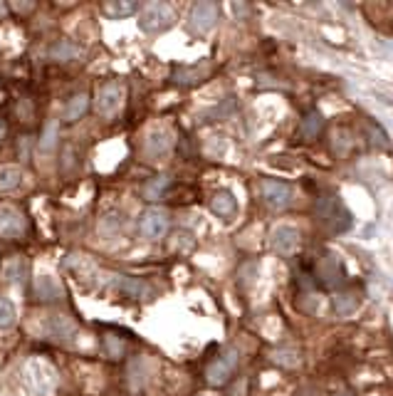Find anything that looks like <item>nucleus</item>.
Returning a JSON list of instances; mask_svg holds the SVG:
<instances>
[{"label": "nucleus", "mask_w": 393, "mask_h": 396, "mask_svg": "<svg viewBox=\"0 0 393 396\" xmlns=\"http://www.w3.org/2000/svg\"><path fill=\"white\" fill-rule=\"evenodd\" d=\"M238 359H240V355L235 352V349H225L223 355L218 357L215 361H211L206 367V381L211 386H223L228 384L230 374L238 369Z\"/></svg>", "instance_id": "f257e3e1"}, {"label": "nucleus", "mask_w": 393, "mask_h": 396, "mask_svg": "<svg viewBox=\"0 0 393 396\" xmlns=\"http://www.w3.org/2000/svg\"><path fill=\"white\" fill-rule=\"evenodd\" d=\"M173 8L169 6V3H148L146 8H144V12H141V28L146 30V32H161V30H166L171 23H173Z\"/></svg>", "instance_id": "f03ea898"}, {"label": "nucleus", "mask_w": 393, "mask_h": 396, "mask_svg": "<svg viewBox=\"0 0 393 396\" xmlns=\"http://www.w3.org/2000/svg\"><path fill=\"white\" fill-rule=\"evenodd\" d=\"M25 374H28V381L32 386V391H35V396H50V391L55 386V372L47 361L32 359L28 364V369H25Z\"/></svg>", "instance_id": "7ed1b4c3"}, {"label": "nucleus", "mask_w": 393, "mask_h": 396, "mask_svg": "<svg viewBox=\"0 0 393 396\" xmlns=\"http://www.w3.org/2000/svg\"><path fill=\"white\" fill-rule=\"evenodd\" d=\"M42 332H45L47 339H52V342H59V344H72L77 337V325L72 322L67 314H52V317L45 319V325H42Z\"/></svg>", "instance_id": "20e7f679"}, {"label": "nucleus", "mask_w": 393, "mask_h": 396, "mask_svg": "<svg viewBox=\"0 0 393 396\" xmlns=\"http://www.w3.org/2000/svg\"><path fill=\"white\" fill-rule=\"evenodd\" d=\"M218 18H220V8H218V3L203 0V3H195V6L191 8L188 25H191L193 32H208V30L218 23Z\"/></svg>", "instance_id": "39448f33"}, {"label": "nucleus", "mask_w": 393, "mask_h": 396, "mask_svg": "<svg viewBox=\"0 0 393 396\" xmlns=\"http://www.w3.org/2000/svg\"><path fill=\"white\" fill-rule=\"evenodd\" d=\"M169 213L161 211V208H148L144 216H141V233L148 238V241H159V238H164L166 233H169Z\"/></svg>", "instance_id": "423d86ee"}, {"label": "nucleus", "mask_w": 393, "mask_h": 396, "mask_svg": "<svg viewBox=\"0 0 393 396\" xmlns=\"http://www.w3.org/2000/svg\"><path fill=\"white\" fill-rule=\"evenodd\" d=\"M124 102V87L119 82H106L97 92V112L102 117H112L119 112V106Z\"/></svg>", "instance_id": "0eeeda50"}, {"label": "nucleus", "mask_w": 393, "mask_h": 396, "mask_svg": "<svg viewBox=\"0 0 393 396\" xmlns=\"http://www.w3.org/2000/svg\"><path fill=\"white\" fill-rule=\"evenodd\" d=\"M260 194H262V201L270 203L272 208H285L292 201V189L285 181H275V178H262Z\"/></svg>", "instance_id": "6e6552de"}, {"label": "nucleus", "mask_w": 393, "mask_h": 396, "mask_svg": "<svg viewBox=\"0 0 393 396\" xmlns=\"http://www.w3.org/2000/svg\"><path fill=\"white\" fill-rule=\"evenodd\" d=\"M28 231L25 216L15 206H0V238H20Z\"/></svg>", "instance_id": "1a4fd4ad"}, {"label": "nucleus", "mask_w": 393, "mask_h": 396, "mask_svg": "<svg viewBox=\"0 0 393 396\" xmlns=\"http://www.w3.org/2000/svg\"><path fill=\"white\" fill-rule=\"evenodd\" d=\"M314 278H317V283H322L324 287H334V285H339L341 278H344L339 258H334V255H324V258H319L317 267H314Z\"/></svg>", "instance_id": "9d476101"}, {"label": "nucleus", "mask_w": 393, "mask_h": 396, "mask_svg": "<svg viewBox=\"0 0 393 396\" xmlns=\"http://www.w3.org/2000/svg\"><path fill=\"white\" fill-rule=\"evenodd\" d=\"M35 295L42 302H57L65 300V287L59 285V280L50 272H40L35 278Z\"/></svg>", "instance_id": "9b49d317"}, {"label": "nucleus", "mask_w": 393, "mask_h": 396, "mask_svg": "<svg viewBox=\"0 0 393 396\" xmlns=\"http://www.w3.org/2000/svg\"><path fill=\"white\" fill-rule=\"evenodd\" d=\"M300 245V231L292 228V225H277L272 231V248L280 255H289L297 250Z\"/></svg>", "instance_id": "f8f14e48"}, {"label": "nucleus", "mask_w": 393, "mask_h": 396, "mask_svg": "<svg viewBox=\"0 0 393 396\" xmlns=\"http://www.w3.org/2000/svg\"><path fill=\"white\" fill-rule=\"evenodd\" d=\"M171 144H173V134H171V129L161 126V129L148 131L146 142H144V151L148 156H164L171 149Z\"/></svg>", "instance_id": "ddd939ff"}, {"label": "nucleus", "mask_w": 393, "mask_h": 396, "mask_svg": "<svg viewBox=\"0 0 393 396\" xmlns=\"http://www.w3.org/2000/svg\"><path fill=\"white\" fill-rule=\"evenodd\" d=\"M314 213H317V218L322 220H334V223H339V218L349 220L347 218V211H344V206H341L339 201H336L334 196H322L317 203H314Z\"/></svg>", "instance_id": "4468645a"}, {"label": "nucleus", "mask_w": 393, "mask_h": 396, "mask_svg": "<svg viewBox=\"0 0 393 396\" xmlns=\"http://www.w3.org/2000/svg\"><path fill=\"white\" fill-rule=\"evenodd\" d=\"M0 275H3L6 283H23L25 275H28V261L20 258V255H12V258H8V261L3 263Z\"/></svg>", "instance_id": "2eb2a0df"}, {"label": "nucleus", "mask_w": 393, "mask_h": 396, "mask_svg": "<svg viewBox=\"0 0 393 396\" xmlns=\"http://www.w3.org/2000/svg\"><path fill=\"white\" fill-rule=\"evenodd\" d=\"M211 208L215 216L230 218V216H235V211H238V201H235V196L230 194V191H218V194L213 196Z\"/></svg>", "instance_id": "dca6fc26"}, {"label": "nucleus", "mask_w": 393, "mask_h": 396, "mask_svg": "<svg viewBox=\"0 0 393 396\" xmlns=\"http://www.w3.org/2000/svg\"><path fill=\"white\" fill-rule=\"evenodd\" d=\"M114 287L117 290H122L124 295H129V297H146L151 295V287H148L144 280L139 278H117L114 280Z\"/></svg>", "instance_id": "f3484780"}, {"label": "nucleus", "mask_w": 393, "mask_h": 396, "mask_svg": "<svg viewBox=\"0 0 393 396\" xmlns=\"http://www.w3.org/2000/svg\"><path fill=\"white\" fill-rule=\"evenodd\" d=\"M324 126V119L319 112H307L305 119L300 122V136L305 139V142H311V139H317L319 131H322Z\"/></svg>", "instance_id": "a211bd4d"}, {"label": "nucleus", "mask_w": 393, "mask_h": 396, "mask_svg": "<svg viewBox=\"0 0 393 396\" xmlns=\"http://www.w3.org/2000/svg\"><path fill=\"white\" fill-rule=\"evenodd\" d=\"M206 75H208L206 67H176L173 70V82L183 84V87H191V84L206 79Z\"/></svg>", "instance_id": "6ab92c4d"}, {"label": "nucleus", "mask_w": 393, "mask_h": 396, "mask_svg": "<svg viewBox=\"0 0 393 396\" xmlns=\"http://www.w3.org/2000/svg\"><path fill=\"white\" fill-rule=\"evenodd\" d=\"M87 106H89V97L87 95H75L65 104V109H62V117H65V122H77L79 117H84Z\"/></svg>", "instance_id": "aec40b11"}, {"label": "nucleus", "mask_w": 393, "mask_h": 396, "mask_svg": "<svg viewBox=\"0 0 393 396\" xmlns=\"http://www.w3.org/2000/svg\"><path fill=\"white\" fill-rule=\"evenodd\" d=\"M171 186V176H153L151 181H146L144 186V198L146 201H159L161 196H166Z\"/></svg>", "instance_id": "412c9836"}, {"label": "nucleus", "mask_w": 393, "mask_h": 396, "mask_svg": "<svg viewBox=\"0 0 393 396\" xmlns=\"http://www.w3.org/2000/svg\"><path fill=\"white\" fill-rule=\"evenodd\" d=\"M358 302H361V295L356 290H347V292H339L334 297V310L336 314H352L354 310L358 308Z\"/></svg>", "instance_id": "4be33fe9"}, {"label": "nucleus", "mask_w": 393, "mask_h": 396, "mask_svg": "<svg viewBox=\"0 0 393 396\" xmlns=\"http://www.w3.org/2000/svg\"><path fill=\"white\" fill-rule=\"evenodd\" d=\"M50 57L59 59V62H65V59H75V57H79V48H77L75 42H70V40H59V42H55L52 50H50Z\"/></svg>", "instance_id": "5701e85b"}, {"label": "nucleus", "mask_w": 393, "mask_h": 396, "mask_svg": "<svg viewBox=\"0 0 393 396\" xmlns=\"http://www.w3.org/2000/svg\"><path fill=\"white\" fill-rule=\"evenodd\" d=\"M23 181V171L18 166H0V191H10Z\"/></svg>", "instance_id": "b1692460"}, {"label": "nucleus", "mask_w": 393, "mask_h": 396, "mask_svg": "<svg viewBox=\"0 0 393 396\" xmlns=\"http://www.w3.org/2000/svg\"><path fill=\"white\" fill-rule=\"evenodd\" d=\"M102 342H104L106 357H112V359H119V357H124V349H126V344H124V339L117 337L114 332H104Z\"/></svg>", "instance_id": "393cba45"}, {"label": "nucleus", "mask_w": 393, "mask_h": 396, "mask_svg": "<svg viewBox=\"0 0 393 396\" xmlns=\"http://www.w3.org/2000/svg\"><path fill=\"white\" fill-rule=\"evenodd\" d=\"M102 8L109 18H129L131 12L139 10V3H104Z\"/></svg>", "instance_id": "a878e982"}, {"label": "nucleus", "mask_w": 393, "mask_h": 396, "mask_svg": "<svg viewBox=\"0 0 393 396\" xmlns=\"http://www.w3.org/2000/svg\"><path fill=\"white\" fill-rule=\"evenodd\" d=\"M55 144H57V122H47L45 124V131H42L40 142H37V149L40 151H52Z\"/></svg>", "instance_id": "bb28decb"}, {"label": "nucleus", "mask_w": 393, "mask_h": 396, "mask_svg": "<svg viewBox=\"0 0 393 396\" xmlns=\"http://www.w3.org/2000/svg\"><path fill=\"white\" fill-rule=\"evenodd\" d=\"M12 322H15V308H12L10 300L0 297V330L12 327Z\"/></svg>", "instance_id": "cd10ccee"}, {"label": "nucleus", "mask_w": 393, "mask_h": 396, "mask_svg": "<svg viewBox=\"0 0 393 396\" xmlns=\"http://www.w3.org/2000/svg\"><path fill=\"white\" fill-rule=\"evenodd\" d=\"M275 361H280L285 367H297V364H300V357L294 355V349H277Z\"/></svg>", "instance_id": "c85d7f7f"}, {"label": "nucleus", "mask_w": 393, "mask_h": 396, "mask_svg": "<svg viewBox=\"0 0 393 396\" xmlns=\"http://www.w3.org/2000/svg\"><path fill=\"white\" fill-rule=\"evenodd\" d=\"M349 147H352V139L347 136V131H336L334 134V151L336 154H347L349 151Z\"/></svg>", "instance_id": "c756f323"}, {"label": "nucleus", "mask_w": 393, "mask_h": 396, "mask_svg": "<svg viewBox=\"0 0 393 396\" xmlns=\"http://www.w3.org/2000/svg\"><path fill=\"white\" fill-rule=\"evenodd\" d=\"M371 142H374L376 147H381V149H386V147H388L386 134H383L381 129H376V126H371Z\"/></svg>", "instance_id": "7c9ffc66"}, {"label": "nucleus", "mask_w": 393, "mask_h": 396, "mask_svg": "<svg viewBox=\"0 0 393 396\" xmlns=\"http://www.w3.org/2000/svg\"><path fill=\"white\" fill-rule=\"evenodd\" d=\"M12 10H18V12H25V10H32V3H12Z\"/></svg>", "instance_id": "2f4dec72"}, {"label": "nucleus", "mask_w": 393, "mask_h": 396, "mask_svg": "<svg viewBox=\"0 0 393 396\" xmlns=\"http://www.w3.org/2000/svg\"><path fill=\"white\" fill-rule=\"evenodd\" d=\"M6 131H8L6 122H3V119H0V142H3V136H6Z\"/></svg>", "instance_id": "473e14b6"}, {"label": "nucleus", "mask_w": 393, "mask_h": 396, "mask_svg": "<svg viewBox=\"0 0 393 396\" xmlns=\"http://www.w3.org/2000/svg\"><path fill=\"white\" fill-rule=\"evenodd\" d=\"M3 12H6V6H3V3H0V15H3Z\"/></svg>", "instance_id": "72a5a7b5"}, {"label": "nucleus", "mask_w": 393, "mask_h": 396, "mask_svg": "<svg viewBox=\"0 0 393 396\" xmlns=\"http://www.w3.org/2000/svg\"><path fill=\"white\" fill-rule=\"evenodd\" d=\"M344 396H349V394H344Z\"/></svg>", "instance_id": "f704fd0d"}]
</instances>
